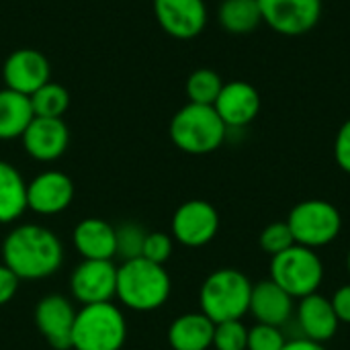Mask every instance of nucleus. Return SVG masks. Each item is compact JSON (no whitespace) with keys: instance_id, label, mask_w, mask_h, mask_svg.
Returning a JSON list of instances; mask_svg holds the SVG:
<instances>
[{"instance_id":"f257e3e1","label":"nucleus","mask_w":350,"mask_h":350,"mask_svg":"<svg viewBox=\"0 0 350 350\" xmlns=\"http://www.w3.org/2000/svg\"><path fill=\"white\" fill-rule=\"evenodd\" d=\"M2 265L21 281H41L53 277L64 265V244L59 236L39 224L14 226L0 246Z\"/></svg>"},{"instance_id":"f03ea898","label":"nucleus","mask_w":350,"mask_h":350,"mask_svg":"<svg viewBox=\"0 0 350 350\" xmlns=\"http://www.w3.org/2000/svg\"><path fill=\"white\" fill-rule=\"evenodd\" d=\"M172 279L162 265L146 258L123 260L117 267V301L131 312H156L170 299Z\"/></svg>"},{"instance_id":"7ed1b4c3","label":"nucleus","mask_w":350,"mask_h":350,"mask_svg":"<svg viewBox=\"0 0 350 350\" xmlns=\"http://www.w3.org/2000/svg\"><path fill=\"white\" fill-rule=\"evenodd\" d=\"M252 281L238 269H217L199 289V306L213 324L242 320L250 310Z\"/></svg>"},{"instance_id":"20e7f679","label":"nucleus","mask_w":350,"mask_h":350,"mask_svg":"<svg viewBox=\"0 0 350 350\" xmlns=\"http://www.w3.org/2000/svg\"><path fill=\"white\" fill-rule=\"evenodd\" d=\"M226 135L228 127L211 105L187 103L170 121V139L185 154H211L221 148Z\"/></svg>"},{"instance_id":"39448f33","label":"nucleus","mask_w":350,"mask_h":350,"mask_svg":"<svg viewBox=\"0 0 350 350\" xmlns=\"http://www.w3.org/2000/svg\"><path fill=\"white\" fill-rule=\"evenodd\" d=\"M127 342V320L113 301L80 306L72 328V350H121Z\"/></svg>"},{"instance_id":"423d86ee","label":"nucleus","mask_w":350,"mask_h":350,"mask_svg":"<svg viewBox=\"0 0 350 350\" xmlns=\"http://www.w3.org/2000/svg\"><path fill=\"white\" fill-rule=\"evenodd\" d=\"M269 271V279L297 301L312 293H318L326 275L320 254L299 244H293L285 252L273 256Z\"/></svg>"},{"instance_id":"0eeeda50","label":"nucleus","mask_w":350,"mask_h":350,"mask_svg":"<svg viewBox=\"0 0 350 350\" xmlns=\"http://www.w3.org/2000/svg\"><path fill=\"white\" fill-rule=\"evenodd\" d=\"M285 221L293 234L295 244L312 250L332 244L342 232L340 209L324 199H308L297 203Z\"/></svg>"},{"instance_id":"6e6552de","label":"nucleus","mask_w":350,"mask_h":350,"mask_svg":"<svg viewBox=\"0 0 350 350\" xmlns=\"http://www.w3.org/2000/svg\"><path fill=\"white\" fill-rule=\"evenodd\" d=\"M219 232L217 209L203 199H191L176 207L170 221V236L187 248H203Z\"/></svg>"},{"instance_id":"1a4fd4ad","label":"nucleus","mask_w":350,"mask_h":350,"mask_svg":"<svg viewBox=\"0 0 350 350\" xmlns=\"http://www.w3.org/2000/svg\"><path fill=\"white\" fill-rule=\"evenodd\" d=\"M262 23L285 37L310 33L322 18V0H258Z\"/></svg>"},{"instance_id":"9d476101","label":"nucleus","mask_w":350,"mask_h":350,"mask_svg":"<svg viewBox=\"0 0 350 350\" xmlns=\"http://www.w3.org/2000/svg\"><path fill=\"white\" fill-rule=\"evenodd\" d=\"M117 267L113 260H82L70 275V293L80 306L113 301Z\"/></svg>"},{"instance_id":"9b49d317","label":"nucleus","mask_w":350,"mask_h":350,"mask_svg":"<svg viewBox=\"0 0 350 350\" xmlns=\"http://www.w3.org/2000/svg\"><path fill=\"white\" fill-rule=\"evenodd\" d=\"M35 326L53 350H72V328L76 310L66 295L49 293L41 297L33 312Z\"/></svg>"},{"instance_id":"f8f14e48","label":"nucleus","mask_w":350,"mask_h":350,"mask_svg":"<svg viewBox=\"0 0 350 350\" xmlns=\"http://www.w3.org/2000/svg\"><path fill=\"white\" fill-rule=\"evenodd\" d=\"M74 201V183L66 172L45 170L27 183V209L51 217L64 213Z\"/></svg>"},{"instance_id":"ddd939ff","label":"nucleus","mask_w":350,"mask_h":350,"mask_svg":"<svg viewBox=\"0 0 350 350\" xmlns=\"http://www.w3.org/2000/svg\"><path fill=\"white\" fill-rule=\"evenodd\" d=\"M154 14L162 31L180 41L195 39L207 25L205 0H154Z\"/></svg>"},{"instance_id":"4468645a","label":"nucleus","mask_w":350,"mask_h":350,"mask_svg":"<svg viewBox=\"0 0 350 350\" xmlns=\"http://www.w3.org/2000/svg\"><path fill=\"white\" fill-rule=\"evenodd\" d=\"M2 78L6 88L31 96L51 80V66L41 51L33 47H21L6 57L2 66Z\"/></svg>"},{"instance_id":"2eb2a0df","label":"nucleus","mask_w":350,"mask_h":350,"mask_svg":"<svg viewBox=\"0 0 350 350\" xmlns=\"http://www.w3.org/2000/svg\"><path fill=\"white\" fill-rule=\"evenodd\" d=\"M21 142L29 158L37 162H55L70 146V129L64 119L33 117L21 135Z\"/></svg>"},{"instance_id":"dca6fc26","label":"nucleus","mask_w":350,"mask_h":350,"mask_svg":"<svg viewBox=\"0 0 350 350\" xmlns=\"http://www.w3.org/2000/svg\"><path fill=\"white\" fill-rule=\"evenodd\" d=\"M213 109L228 129H242L258 117L260 94L246 80L224 82V88L215 98Z\"/></svg>"},{"instance_id":"f3484780","label":"nucleus","mask_w":350,"mask_h":350,"mask_svg":"<svg viewBox=\"0 0 350 350\" xmlns=\"http://www.w3.org/2000/svg\"><path fill=\"white\" fill-rule=\"evenodd\" d=\"M295 320L306 338L322 345L332 340L340 328L330 297H324L322 293H312L299 299L295 306Z\"/></svg>"},{"instance_id":"a211bd4d","label":"nucleus","mask_w":350,"mask_h":350,"mask_svg":"<svg viewBox=\"0 0 350 350\" xmlns=\"http://www.w3.org/2000/svg\"><path fill=\"white\" fill-rule=\"evenodd\" d=\"M248 314H252L258 324L281 328L295 316V299L275 281L262 279L252 285Z\"/></svg>"},{"instance_id":"6ab92c4d","label":"nucleus","mask_w":350,"mask_h":350,"mask_svg":"<svg viewBox=\"0 0 350 350\" xmlns=\"http://www.w3.org/2000/svg\"><path fill=\"white\" fill-rule=\"evenodd\" d=\"M72 246L82 260H113L117 256L115 226L100 217H86L76 224Z\"/></svg>"},{"instance_id":"aec40b11","label":"nucleus","mask_w":350,"mask_h":350,"mask_svg":"<svg viewBox=\"0 0 350 350\" xmlns=\"http://www.w3.org/2000/svg\"><path fill=\"white\" fill-rule=\"evenodd\" d=\"M215 324L203 312H189L168 326V345L172 350H209L213 347Z\"/></svg>"},{"instance_id":"412c9836","label":"nucleus","mask_w":350,"mask_h":350,"mask_svg":"<svg viewBox=\"0 0 350 350\" xmlns=\"http://www.w3.org/2000/svg\"><path fill=\"white\" fill-rule=\"evenodd\" d=\"M27 211V180L10 164L0 160V226L14 224Z\"/></svg>"},{"instance_id":"4be33fe9","label":"nucleus","mask_w":350,"mask_h":350,"mask_svg":"<svg viewBox=\"0 0 350 350\" xmlns=\"http://www.w3.org/2000/svg\"><path fill=\"white\" fill-rule=\"evenodd\" d=\"M35 113L31 98L10 88L0 90V142L16 139L25 133Z\"/></svg>"},{"instance_id":"5701e85b","label":"nucleus","mask_w":350,"mask_h":350,"mask_svg":"<svg viewBox=\"0 0 350 350\" xmlns=\"http://www.w3.org/2000/svg\"><path fill=\"white\" fill-rule=\"evenodd\" d=\"M217 21L230 35H250L262 25L258 0H224L217 8Z\"/></svg>"},{"instance_id":"b1692460","label":"nucleus","mask_w":350,"mask_h":350,"mask_svg":"<svg viewBox=\"0 0 350 350\" xmlns=\"http://www.w3.org/2000/svg\"><path fill=\"white\" fill-rule=\"evenodd\" d=\"M29 98H31L35 117L62 119L70 107V92L66 90V86L51 82V80L47 84H43L39 90H35Z\"/></svg>"},{"instance_id":"393cba45","label":"nucleus","mask_w":350,"mask_h":350,"mask_svg":"<svg viewBox=\"0 0 350 350\" xmlns=\"http://www.w3.org/2000/svg\"><path fill=\"white\" fill-rule=\"evenodd\" d=\"M221 88H224L221 76L215 70H209V68H199V70H195L187 78V96H189V103L211 105L213 107V103L219 96Z\"/></svg>"},{"instance_id":"a878e982","label":"nucleus","mask_w":350,"mask_h":350,"mask_svg":"<svg viewBox=\"0 0 350 350\" xmlns=\"http://www.w3.org/2000/svg\"><path fill=\"white\" fill-rule=\"evenodd\" d=\"M148 232L133 221L121 224L119 228H115V238H117V256L121 260H133L142 256L144 250V242H146Z\"/></svg>"},{"instance_id":"bb28decb","label":"nucleus","mask_w":350,"mask_h":350,"mask_svg":"<svg viewBox=\"0 0 350 350\" xmlns=\"http://www.w3.org/2000/svg\"><path fill=\"white\" fill-rule=\"evenodd\" d=\"M215 350H246L248 349V328L242 320H228L215 324L213 347Z\"/></svg>"},{"instance_id":"cd10ccee","label":"nucleus","mask_w":350,"mask_h":350,"mask_svg":"<svg viewBox=\"0 0 350 350\" xmlns=\"http://www.w3.org/2000/svg\"><path fill=\"white\" fill-rule=\"evenodd\" d=\"M258 244H260V250L273 258V256L285 252L287 248H291L295 244V240H293V234H291L287 221H273L260 232Z\"/></svg>"},{"instance_id":"c85d7f7f","label":"nucleus","mask_w":350,"mask_h":350,"mask_svg":"<svg viewBox=\"0 0 350 350\" xmlns=\"http://www.w3.org/2000/svg\"><path fill=\"white\" fill-rule=\"evenodd\" d=\"M285 342L287 338L281 328L256 322L252 328H248V349L246 350H283Z\"/></svg>"},{"instance_id":"c756f323","label":"nucleus","mask_w":350,"mask_h":350,"mask_svg":"<svg viewBox=\"0 0 350 350\" xmlns=\"http://www.w3.org/2000/svg\"><path fill=\"white\" fill-rule=\"evenodd\" d=\"M172 252H174V240H172L170 234H166V232H148L146 242H144V250H142V258L164 267L170 260Z\"/></svg>"},{"instance_id":"7c9ffc66","label":"nucleus","mask_w":350,"mask_h":350,"mask_svg":"<svg viewBox=\"0 0 350 350\" xmlns=\"http://www.w3.org/2000/svg\"><path fill=\"white\" fill-rule=\"evenodd\" d=\"M334 158L340 170L350 174V119L345 121L334 139Z\"/></svg>"},{"instance_id":"2f4dec72","label":"nucleus","mask_w":350,"mask_h":350,"mask_svg":"<svg viewBox=\"0 0 350 350\" xmlns=\"http://www.w3.org/2000/svg\"><path fill=\"white\" fill-rule=\"evenodd\" d=\"M18 285H21V279L0 262V308L10 304L18 291Z\"/></svg>"},{"instance_id":"473e14b6","label":"nucleus","mask_w":350,"mask_h":350,"mask_svg":"<svg viewBox=\"0 0 350 350\" xmlns=\"http://www.w3.org/2000/svg\"><path fill=\"white\" fill-rule=\"evenodd\" d=\"M330 301H332L338 322L350 326V283H345L342 287H338L334 291V295L330 297Z\"/></svg>"},{"instance_id":"72a5a7b5","label":"nucleus","mask_w":350,"mask_h":350,"mask_svg":"<svg viewBox=\"0 0 350 350\" xmlns=\"http://www.w3.org/2000/svg\"><path fill=\"white\" fill-rule=\"evenodd\" d=\"M283 350H328L322 342H316V340H310L306 336H299V338H291L285 342Z\"/></svg>"},{"instance_id":"f704fd0d","label":"nucleus","mask_w":350,"mask_h":350,"mask_svg":"<svg viewBox=\"0 0 350 350\" xmlns=\"http://www.w3.org/2000/svg\"><path fill=\"white\" fill-rule=\"evenodd\" d=\"M347 273H349V277H350V248H349V254H347Z\"/></svg>"}]
</instances>
